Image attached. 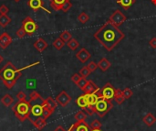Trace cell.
<instances>
[{
	"label": "cell",
	"mask_w": 156,
	"mask_h": 131,
	"mask_svg": "<svg viewBox=\"0 0 156 131\" xmlns=\"http://www.w3.org/2000/svg\"><path fill=\"white\" fill-rule=\"evenodd\" d=\"M71 7H72V4L70 3V0H69V1H67L61 7V10L63 12H68Z\"/></svg>",
	"instance_id": "39"
},
{
	"label": "cell",
	"mask_w": 156,
	"mask_h": 131,
	"mask_svg": "<svg viewBox=\"0 0 156 131\" xmlns=\"http://www.w3.org/2000/svg\"><path fill=\"white\" fill-rule=\"evenodd\" d=\"M52 45H53V47L55 48L56 50L61 51V50L62 49V48L65 46V42H64L61 38H58V39H56V40L53 41Z\"/></svg>",
	"instance_id": "29"
},
{
	"label": "cell",
	"mask_w": 156,
	"mask_h": 131,
	"mask_svg": "<svg viewBox=\"0 0 156 131\" xmlns=\"http://www.w3.org/2000/svg\"><path fill=\"white\" fill-rule=\"evenodd\" d=\"M90 57H91L90 53L85 49V48H81V49L76 53V58L82 63H87L90 59Z\"/></svg>",
	"instance_id": "11"
},
{
	"label": "cell",
	"mask_w": 156,
	"mask_h": 131,
	"mask_svg": "<svg viewBox=\"0 0 156 131\" xmlns=\"http://www.w3.org/2000/svg\"><path fill=\"white\" fill-rule=\"evenodd\" d=\"M11 22V18L7 15H0V26L2 28H6Z\"/></svg>",
	"instance_id": "27"
},
{
	"label": "cell",
	"mask_w": 156,
	"mask_h": 131,
	"mask_svg": "<svg viewBox=\"0 0 156 131\" xmlns=\"http://www.w3.org/2000/svg\"><path fill=\"white\" fill-rule=\"evenodd\" d=\"M4 61V58H3V56L1 55V54H0V64H1L2 63V62Z\"/></svg>",
	"instance_id": "46"
},
{
	"label": "cell",
	"mask_w": 156,
	"mask_h": 131,
	"mask_svg": "<svg viewBox=\"0 0 156 131\" xmlns=\"http://www.w3.org/2000/svg\"><path fill=\"white\" fill-rule=\"evenodd\" d=\"M151 1H152V3L156 7V0H151Z\"/></svg>",
	"instance_id": "47"
},
{
	"label": "cell",
	"mask_w": 156,
	"mask_h": 131,
	"mask_svg": "<svg viewBox=\"0 0 156 131\" xmlns=\"http://www.w3.org/2000/svg\"><path fill=\"white\" fill-rule=\"evenodd\" d=\"M90 127L91 129H97V128H101V121H99L98 119H95V120H93L90 125Z\"/></svg>",
	"instance_id": "37"
},
{
	"label": "cell",
	"mask_w": 156,
	"mask_h": 131,
	"mask_svg": "<svg viewBox=\"0 0 156 131\" xmlns=\"http://www.w3.org/2000/svg\"><path fill=\"white\" fill-rule=\"evenodd\" d=\"M79 74H80V76H81L82 78H87V77L91 74V71L89 70V68H88L87 66H85V67H83V68L80 69V71H79Z\"/></svg>",
	"instance_id": "34"
},
{
	"label": "cell",
	"mask_w": 156,
	"mask_h": 131,
	"mask_svg": "<svg viewBox=\"0 0 156 131\" xmlns=\"http://www.w3.org/2000/svg\"><path fill=\"white\" fill-rule=\"evenodd\" d=\"M15 1H16V2H18V1H20V0H15Z\"/></svg>",
	"instance_id": "49"
},
{
	"label": "cell",
	"mask_w": 156,
	"mask_h": 131,
	"mask_svg": "<svg viewBox=\"0 0 156 131\" xmlns=\"http://www.w3.org/2000/svg\"><path fill=\"white\" fill-rule=\"evenodd\" d=\"M87 83H88V80H86V78H82V77H81V79L77 82V85H78V87H79L80 90H83L84 87L86 86Z\"/></svg>",
	"instance_id": "36"
},
{
	"label": "cell",
	"mask_w": 156,
	"mask_h": 131,
	"mask_svg": "<svg viewBox=\"0 0 156 131\" xmlns=\"http://www.w3.org/2000/svg\"><path fill=\"white\" fill-rule=\"evenodd\" d=\"M56 102L61 106L65 107L71 102V97L66 91H61L56 96Z\"/></svg>",
	"instance_id": "8"
},
{
	"label": "cell",
	"mask_w": 156,
	"mask_h": 131,
	"mask_svg": "<svg viewBox=\"0 0 156 131\" xmlns=\"http://www.w3.org/2000/svg\"><path fill=\"white\" fill-rule=\"evenodd\" d=\"M17 99H18V101H26L27 100V94L24 93V92H22V91H20V92H18L17 93Z\"/></svg>",
	"instance_id": "38"
},
{
	"label": "cell",
	"mask_w": 156,
	"mask_h": 131,
	"mask_svg": "<svg viewBox=\"0 0 156 131\" xmlns=\"http://www.w3.org/2000/svg\"><path fill=\"white\" fill-rule=\"evenodd\" d=\"M142 121L147 127H152L155 123H156V117L152 114V113H148L147 115H145L142 118Z\"/></svg>",
	"instance_id": "18"
},
{
	"label": "cell",
	"mask_w": 156,
	"mask_h": 131,
	"mask_svg": "<svg viewBox=\"0 0 156 131\" xmlns=\"http://www.w3.org/2000/svg\"><path fill=\"white\" fill-rule=\"evenodd\" d=\"M85 94H86V97H87V101H88L89 105H95L96 103H97L98 100H99L98 95L96 94L95 93H85Z\"/></svg>",
	"instance_id": "25"
},
{
	"label": "cell",
	"mask_w": 156,
	"mask_h": 131,
	"mask_svg": "<svg viewBox=\"0 0 156 131\" xmlns=\"http://www.w3.org/2000/svg\"><path fill=\"white\" fill-rule=\"evenodd\" d=\"M8 12H9V8L6 5L0 6V14L1 15H7Z\"/></svg>",
	"instance_id": "41"
},
{
	"label": "cell",
	"mask_w": 156,
	"mask_h": 131,
	"mask_svg": "<svg viewBox=\"0 0 156 131\" xmlns=\"http://www.w3.org/2000/svg\"><path fill=\"white\" fill-rule=\"evenodd\" d=\"M26 31L25 30H24V29L21 27L19 29H17V31L16 32V35L17 36V37L19 38V39H22V38H24V37H25V36H26Z\"/></svg>",
	"instance_id": "40"
},
{
	"label": "cell",
	"mask_w": 156,
	"mask_h": 131,
	"mask_svg": "<svg viewBox=\"0 0 156 131\" xmlns=\"http://www.w3.org/2000/svg\"><path fill=\"white\" fill-rule=\"evenodd\" d=\"M80 79H81V76H80L79 74H73L72 76H71V81H72L74 83H76V85H77V82H78Z\"/></svg>",
	"instance_id": "43"
},
{
	"label": "cell",
	"mask_w": 156,
	"mask_h": 131,
	"mask_svg": "<svg viewBox=\"0 0 156 131\" xmlns=\"http://www.w3.org/2000/svg\"><path fill=\"white\" fill-rule=\"evenodd\" d=\"M28 5L31 9H33L35 11H37L39 9H43L47 12V13H49V14L51 13L49 9H47L46 7H44V3H43L42 0H28Z\"/></svg>",
	"instance_id": "9"
},
{
	"label": "cell",
	"mask_w": 156,
	"mask_h": 131,
	"mask_svg": "<svg viewBox=\"0 0 156 131\" xmlns=\"http://www.w3.org/2000/svg\"><path fill=\"white\" fill-rule=\"evenodd\" d=\"M101 93H102L103 98L112 101L114 97V94H115V88L111 85L110 82H107L103 86V88L101 89Z\"/></svg>",
	"instance_id": "7"
},
{
	"label": "cell",
	"mask_w": 156,
	"mask_h": 131,
	"mask_svg": "<svg viewBox=\"0 0 156 131\" xmlns=\"http://www.w3.org/2000/svg\"><path fill=\"white\" fill-rule=\"evenodd\" d=\"M69 131H90V125L84 120V121H77L71 126Z\"/></svg>",
	"instance_id": "10"
},
{
	"label": "cell",
	"mask_w": 156,
	"mask_h": 131,
	"mask_svg": "<svg viewBox=\"0 0 156 131\" xmlns=\"http://www.w3.org/2000/svg\"><path fill=\"white\" fill-rule=\"evenodd\" d=\"M135 1L136 0H117V4L122 6L125 10H127L135 3Z\"/></svg>",
	"instance_id": "21"
},
{
	"label": "cell",
	"mask_w": 156,
	"mask_h": 131,
	"mask_svg": "<svg viewBox=\"0 0 156 131\" xmlns=\"http://www.w3.org/2000/svg\"><path fill=\"white\" fill-rule=\"evenodd\" d=\"M87 67L89 68V70L91 71V73H92V71H96V69H97L98 68V64H96L94 62H90L88 65H87Z\"/></svg>",
	"instance_id": "42"
},
{
	"label": "cell",
	"mask_w": 156,
	"mask_h": 131,
	"mask_svg": "<svg viewBox=\"0 0 156 131\" xmlns=\"http://www.w3.org/2000/svg\"><path fill=\"white\" fill-rule=\"evenodd\" d=\"M1 103L5 105V106H10L12 104L14 103V98L11 96L9 93H6L4 96L1 98Z\"/></svg>",
	"instance_id": "26"
},
{
	"label": "cell",
	"mask_w": 156,
	"mask_h": 131,
	"mask_svg": "<svg viewBox=\"0 0 156 131\" xmlns=\"http://www.w3.org/2000/svg\"><path fill=\"white\" fill-rule=\"evenodd\" d=\"M67 1H69V0H50L51 7H52L54 10H56V11L61 10L62 6H63Z\"/></svg>",
	"instance_id": "20"
},
{
	"label": "cell",
	"mask_w": 156,
	"mask_h": 131,
	"mask_svg": "<svg viewBox=\"0 0 156 131\" xmlns=\"http://www.w3.org/2000/svg\"><path fill=\"white\" fill-rule=\"evenodd\" d=\"M54 110H52L50 107H47L46 105H44V109H43V113H42V117H44L45 119H47L52 114H53Z\"/></svg>",
	"instance_id": "32"
},
{
	"label": "cell",
	"mask_w": 156,
	"mask_h": 131,
	"mask_svg": "<svg viewBox=\"0 0 156 131\" xmlns=\"http://www.w3.org/2000/svg\"><path fill=\"white\" fill-rule=\"evenodd\" d=\"M76 103L78 105L79 107H80L81 109H86L87 107L89 106V104H88V101H87V97H86V94L84 93L82 95H79V96L77 98L76 100Z\"/></svg>",
	"instance_id": "19"
},
{
	"label": "cell",
	"mask_w": 156,
	"mask_h": 131,
	"mask_svg": "<svg viewBox=\"0 0 156 131\" xmlns=\"http://www.w3.org/2000/svg\"><path fill=\"white\" fill-rule=\"evenodd\" d=\"M43 109H44V105L42 104H34V105H31L30 117L31 116H35V117L38 118L39 116H42ZM30 117H29V119H30Z\"/></svg>",
	"instance_id": "12"
},
{
	"label": "cell",
	"mask_w": 156,
	"mask_h": 131,
	"mask_svg": "<svg viewBox=\"0 0 156 131\" xmlns=\"http://www.w3.org/2000/svg\"><path fill=\"white\" fill-rule=\"evenodd\" d=\"M126 19H127V18L125 17V15L122 13V12L121 10L117 9L111 15L109 21L111 23H112L113 25H115L116 27H120L126 21Z\"/></svg>",
	"instance_id": "6"
},
{
	"label": "cell",
	"mask_w": 156,
	"mask_h": 131,
	"mask_svg": "<svg viewBox=\"0 0 156 131\" xmlns=\"http://www.w3.org/2000/svg\"><path fill=\"white\" fill-rule=\"evenodd\" d=\"M111 63L108 61V60L106 58H102L101 61L99 62L98 63V67L102 71H106L108 69H109L111 67Z\"/></svg>",
	"instance_id": "23"
},
{
	"label": "cell",
	"mask_w": 156,
	"mask_h": 131,
	"mask_svg": "<svg viewBox=\"0 0 156 131\" xmlns=\"http://www.w3.org/2000/svg\"><path fill=\"white\" fill-rule=\"evenodd\" d=\"M90 131H102V130H101V128H97V129H91Z\"/></svg>",
	"instance_id": "48"
},
{
	"label": "cell",
	"mask_w": 156,
	"mask_h": 131,
	"mask_svg": "<svg viewBox=\"0 0 156 131\" xmlns=\"http://www.w3.org/2000/svg\"><path fill=\"white\" fill-rule=\"evenodd\" d=\"M43 105H46V106H47V107H50V108H51L52 110L55 111L56 107H57V105H58V103H57L56 100H54L51 96H50V97H47V99L44 100Z\"/></svg>",
	"instance_id": "22"
},
{
	"label": "cell",
	"mask_w": 156,
	"mask_h": 131,
	"mask_svg": "<svg viewBox=\"0 0 156 131\" xmlns=\"http://www.w3.org/2000/svg\"><path fill=\"white\" fill-rule=\"evenodd\" d=\"M53 131H69V130H66L62 126H58Z\"/></svg>",
	"instance_id": "45"
},
{
	"label": "cell",
	"mask_w": 156,
	"mask_h": 131,
	"mask_svg": "<svg viewBox=\"0 0 156 131\" xmlns=\"http://www.w3.org/2000/svg\"><path fill=\"white\" fill-rule=\"evenodd\" d=\"M113 99L116 101V103L118 105H122L125 100L123 95H122V91L120 90V89H115V94H114Z\"/></svg>",
	"instance_id": "24"
},
{
	"label": "cell",
	"mask_w": 156,
	"mask_h": 131,
	"mask_svg": "<svg viewBox=\"0 0 156 131\" xmlns=\"http://www.w3.org/2000/svg\"><path fill=\"white\" fill-rule=\"evenodd\" d=\"M12 37L7 32H3L0 35V48H2L3 50L7 48L12 43Z\"/></svg>",
	"instance_id": "13"
},
{
	"label": "cell",
	"mask_w": 156,
	"mask_h": 131,
	"mask_svg": "<svg viewBox=\"0 0 156 131\" xmlns=\"http://www.w3.org/2000/svg\"><path fill=\"white\" fill-rule=\"evenodd\" d=\"M89 16L87 15V13H85V12H81V13L78 16V20L82 23V24H85L86 22L89 21Z\"/></svg>",
	"instance_id": "33"
},
{
	"label": "cell",
	"mask_w": 156,
	"mask_h": 131,
	"mask_svg": "<svg viewBox=\"0 0 156 131\" xmlns=\"http://www.w3.org/2000/svg\"><path fill=\"white\" fill-rule=\"evenodd\" d=\"M67 45H68V47L69 48V49H70L71 51H76V50L78 49V48L79 47V41H78L77 40L73 39V38L67 42Z\"/></svg>",
	"instance_id": "28"
},
{
	"label": "cell",
	"mask_w": 156,
	"mask_h": 131,
	"mask_svg": "<svg viewBox=\"0 0 156 131\" xmlns=\"http://www.w3.org/2000/svg\"><path fill=\"white\" fill-rule=\"evenodd\" d=\"M40 63L36 62L34 63H31L29 65H27L23 68L17 69L11 62L7 63V64L0 70V79L3 82L4 85L7 89H12L17 82V80L22 76V71L27 69H29L33 66L39 65Z\"/></svg>",
	"instance_id": "2"
},
{
	"label": "cell",
	"mask_w": 156,
	"mask_h": 131,
	"mask_svg": "<svg viewBox=\"0 0 156 131\" xmlns=\"http://www.w3.org/2000/svg\"><path fill=\"white\" fill-rule=\"evenodd\" d=\"M149 44L152 48H153V49H156V38H152L151 39V40L149 41Z\"/></svg>",
	"instance_id": "44"
},
{
	"label": "cell",
	"mask_w": 156,
	"mask_h": 131,
	"mask_svg": "<svg viewBox=\"0 0 156 131\" xmlns=\"http://www.w3.org/2000/svg\"><path fill=\"white\" fill-rule=\"evenodd\" d=\"M24 30L28 36H32L36 31L38 30L39 26L38 24L35 22V20L31 17H27L25 19L22 21V26H21Z\"/></svg>",
	"instance_id": "5"
},
{
	"label": "cell",
	"mask_w": 156,
	"mask_h": 131,
	"mask_svg": "<svg viewBox=\"0 0 156 131\" xmlns=\"http://www.w3.org/2000/svg\"><path fill=\"white\" fill-rule=\"evenodd\" d=\"M47 46H49V44H47V42L43 38H39V39H38L37 40L34 42V48L39 52H44L47 48Z\"/></svg>",
	"instance_id": "14"
},
{
	"label": "cell",
	"mask_w": 156,
	"mask_h": 131,
	"mask_svg": "<svg viewBox=\"0 0 156 131\" xmlns=\"http://www.w3.org/2000/svg\"><path fill=\"white\" fill-rule=\"evenodd\" d=\"M94 38L97 40L108 52H112L121 42L125 34L110 21L106 22L94 33Z\"/></svg>",
	"instance_id": "1"
},
{
	"label": "cell",
	"mask_w": 156,
	"mask_h": 131,
	"mask_svg": "<svg viewBox=\"0 0 156 131\" xmlns=\"http://www.w3.org/2000/svg\"><path fill=\"white\" fill-rule=\"evenodd\" d=\"M30 110H31V104L29 101H19L16 103L14 106L12 107V111L17 117V119L21 122H24L30 117Z\"/></svg>",
	"instance_id": "3"
},
{
	"label": "cell",
	"mask_w": 156,
	"mask_h": 131,
	"mask_svg": "<svg viewBox=\"0 0 156 131\" xmlns=\"http://www.w3.org/2000/svg\"><path fill=\"white\" fill-rule=\"evenodd\" d=\"M112 107L113 105L111 100H107L101 97L99 98L98 102L94 105V113L97 114L100 117H103L106 114H108L112 110Z\"/></svg>",
	"instance_id": "4"
},
{
	"label": "cell",
	"mask_w": 156,
	"mask_h": 131,
	"mask_svg": "<svg viewBox=\"0 0 156 131\" xmlns=\"http://www.w3.org/2000/svg\"><path fill=\"white\" fill-rule=\"evenodd\" d=\"M74 118L76 119V121H84L87 119V115L85 112L83 111H79L78 113L75 114Z\"/></svg>",
	"instance_id": "31"
},
{
	"label": "cell",
	"mask_w": 156,
	"mask_h": 131,
	"mask_svg": "<svg viewBox=\"0 0 156 131\" xmlns=\"http://www.w3.org/2000/svg\"><path fill=\"white\" fill-rule=\"evenodd\" d=\"M31 122L34 125V127L37 129H39V130H42L47 126L46 119L44 117H42V116H39L38 118H36V120H32Z\"/></svg>",
	"instance_id": "17"
},
{
	"label": "cell",
	"mask_w": 156,
	"mask_h": 131,
	"mask_svg": "<svg viewBox=\"0 0 156 131\" xmlns=\"http://www.w3.org/2000/svg\"><path fill=\"white\" fill-rule=\"evenodd\" d=\"M98 90H100V88L96 85L91 80H89L88 83L86 85V86L84 87V89L82 91L84 92V93H94L95 92H97Z\"/></svg>",
	"instance_id": "15"
},
{
	"label": "cell",
	"mask_w": 156,
	"mask_h": 131,
	"mask_svg": "<svg viewBox=\"0 0 156 131\" xmlns=\"http://www.w3.org/2000/svg\"><path fill=\"white\" fill-rule=\"evenodd\" d=\"M122 95L124 99H130L131 96H133V91H131L130 88H125L123 91H122Z\"/></svg>",
	"instance_id": "35"
},
{
	"label": "cell",
	"mask_w": 156,
	"mask_h": 131,
	"mask_svg": "<svg viewBox=\"0 0 156 131\" xmlns=\"http://www.w3.org/2000/svg\"><path fill=\"white\" fill-rule=\"evenodd\" d=\"M29 97H30V100H29L30 104L34 103V104H42L43 105L44 103V99L41 97V95L36 91H33L30 93Z\"/></svg>",
	"instance_id": "16"
},
{
	"label": "cell",
	"mask_w": 156,
	"mask_h": 131,
	"mask_svg": "<svg viewBox=\"0 0 156 131\" xmlns=\"http://www.w3.org/2000/svg\"><path fill=\"white\" fill-rule=\"evenodd\" d=\"M59 38H61L64 42H68L69 40L72 39V35H71L70 32H69L68 30H64L61 33V35H59Z\"/></svg>",
	"instance_id": "30"
}]
</instances>
